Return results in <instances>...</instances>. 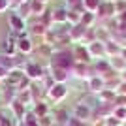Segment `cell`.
<instances>
[{
	"label": "cell",
	"instance_id": "1",
	"mask_svg": "<svg viewBox=\"0 0 126 126\" xmlns=\"http://www.w3.org/2000/svg\"><path fill=\"white\" fill-rule=\"evenodd\" d=\"M66 94H68V89H66V85H64V83H55L51 89H49V98L55 100V102L64 100Z\"/></svg>",
	"mask_w": 126,
	"mask_h": 126
},
{
	"label": "cell",
	"instance_id": "2",
	"mask_svg": "<svg viewBox=\"0 0 126 126\" xmlns=\"http://www.w3.org/2000/svg\"><path fill=\"white\" fill-rule=\"evenodd\" d=\"M87 51H89L90 57H100V55H104V53H105V43H102V42H98V40H94V42H90V43H89Z\"/></svg>",
	"mask_w": 126,
	"mask_h": 126
},
{
	"label": "cell",
	"instance_id": "3",
	"mask_svg": "<svg viewBox=\"0 0 126 126\" xmlns=\"http://www.w3.org/2000/svg\"><path fill=\"white\" fill-rule=\"evenodd\" d=\"M43 70L40 68V64H26V77L28 79H42Z\"/></svg>",
	"mask_w": 126,
	"mask_h": 126
},
{
	"label": "cell",
	"instance_id": "4",
	"mask_svg": "<svg viewBox=\"0 0 126 126\" xmlns=\"http://www.w3.org/2000/svg\"><path fill=\"white\" fill-rule=\"evenodd\" d=\"M53 79H55V83H64L66 79L70 77V74H68V70H64V68H55L53 66Z\"/></svg>",
	"mask_w": 126,
	"mask_h": 126
},
{
	"label": "cell",
	"instance_id": "5",
	"mask_svg": "<svg viewBox=\"0 0 126 126\" xmlns=\"http://www.w3.org/2000/svg\"><path fill=\"white\" fill-rule=\"evenodd\" d=\"M90 117V109L87 107V105L79 104L77 107H75V113H74V119H77V121H85V119H89Z\"/></svg>",
	"mask_w": 126,
	"mask_h": 126
},
{
	"label": "cell",
	"instance_id": "6",
	"mask_svg": "<svg viewBox=\"0 0 126 126\" xmlns=\"http://www.w3.org/2000/svg\"><path fill=\"white\" fill-rule=\"evenodd\" d=\"M89 87H90V90H94V92H102L104 87H105V81L102 77H90L89 79Z\"/></svg>",
	"mask_w": 126,
	"mask_h": 126
},
{
	"label": "cell",
	"instance_id": "7",
	"mask_svg": "<svg viewBox=\"0 0 126 126\" xmlns=\"http://www.w3.org/2000/svg\"><path fill=\"white\" fill-rule=\"evenodd\" d=\"M15 45H17V49L21 53H30L32 49H34V45H32V42L28 38H19V42H17Z\"/></svg>",
	"mask_w": 126,
	"mask_h": 126
},
{
	"label": "cell",
	"instance_id": "8",
	"mask_svg": "<svg viewBox=\"0 0 126 126\" xmlns=\"http://www.w3.org/2000/svg\"><path fill=\"white\" fill-rule=\"evenodd\" d=\"M98 11H100V15L102 17H109V15H113L115 13V4H111V2H102L100 4V8H98Z\"/></svg>",
	"mask_w": 126,
	"mask_h": 126
},
{
	"label": "cell",
	"instance_id": "9",
	"mask_svg": "<svg viewBox=\"0 0 126 126\" xmlns=\"http://www.w3.org/2000/svg\"><path fill=\"white\" fill-rule=\"evenodd\" d=\"M100 4H102V0H83V8L87 11H98V8H100Z\"/></svg>",
	"mask_w": 126,
	"mask_h": 126
},
{
	"label": "cell",
	"instance_id": "10",
	"mask_svg": "<svg viewBox=\"0 0 126 126\" xmlns=\"http://www.w3.org/2000/svg\"><path fill=\"white\" fill-rule=\"evenodd\" d=\"M10 25L13 26V30H19V32L25 28V23H23V19L19 15H10Z\"/></svg>",
	"mask_w": 126,
	"mask_h": 126
},
{
	"label": "cell",
	"instance_id": "11",
	"mask_svg": "<svg viewBox=\"0 0 126 126\" xmlns=\"http://www.w3.org/2000/svg\"><path fill=\"white\" fill-rule=\"evenodd\" d=\"M30 11L34 13V15H42L43 2H40V0H30Z\"/></svg>",
	"mask_w": 126,
	"mask_h": 126
},
{
	"label": "cell",
	"instance_id": "12",
	"mask_svg": "<svg viewBox=\"0 0 126 126\" xmlns=\"http://www.w3.org/2000/svg\"><path fill=\"white\" fill-rule=\"evenodd\" d=\"M53 21H57V23H64V21H68V11L66 10H58L53 13Z\"/></svg>",
	"mask_w": 126,
	"mask_h": 126
},
{
	"label": "cell",
	"instance_id": "13",
	"mask_svg": "<svg viewBox=\"0 0 126 126\" xmlns=\"http://www.w3.org/2000/svg\"><path fill=\"white\" fill-rule=\"evenodd\" d=\"M81 15H83V13H79V11L72 10V11H68V21L74 23V26H75V25H79V23H81Z\"/></svg>",
	"mask_w": 126,
	"mask_h": 126
},
{
	"label": "cell",
	"instance_id": "14",
	"mask_svg": "<svg viewBox=\"0 0 126 126\" xmlns=\"http://www.w3.org/2000/svg\"><path fill=\"white\" fill-rule=\"evenodd\" d=\"M92 21H94V15H92L90 11H87V13H85V11H83V15H81V25L89 28V25H90V23H92Z\"/></svg>",
	"mask_w": 126,
	"mask_h": 126
},
{
	"label": "cell",
	"instance_id": "15",
	"mask_svg": "<svg viewBox=\"0 0 126 126\" xmlns=\"http://www.w3.org/2000/svg\"><path fill=\"white\" fill-rule=\"evenodd\" d=\"M105 53H109V55L121 53V47H119V45H115L113 42H107V43H105Z\"/></svg>",
	"mask_w": 126,
	"mask_h": 126
},
{
	"label": "cell",
	"instance_id": "16",
	"mask_svg": "<svg viewBox=\"0 0 126 126\" xmlns=\"http://www.w3.org/2000/svg\"><path fill=\"white\" fill-rule=\"evenodd\" d=\"M45 113H47V107H45V105H43L42 102L34 105V115H36V117H38V115H40V117H43Z\"/></svg>",
	"mask_w": 126,
	"mask_h": 126
},
{
	"label": "cell",
	"instance_id": "17",
	"mask_svg": "<svg viewBox=\"0 0 126 126\" xmlns=\"http://www.w3.org/2000/svg\"><path fill=\"white\" fill-rule=\"evenodd\" d=\"M53 121L49 115H43V117H38V126H51Z\"/></svg>",
	"mask_w": 126,
	"mask_h": 126
},
{
	"label": "cell",
	"instance_id": "18",
	"mask_svg": "<svg viewBox=\"0 0 126 126\" xmlns=\"http://www.w3.org/2000/svg\"><path fill=\"white\" fill-rule=\"evenodd\" d=\"M115 119L124 121L126 119V107H115Z\"/></svg>",
	"mask_w": 126,
	"mask_h": 126
},
{
	"label": "cell",
	"instance_id": "19",
	"mask_svg": "<svg viewBox=\"0 0 126 126\" xmlns=\"http://www.w3.org/2000/svg\"><path fill=\"white\" fill-rule=\"evenodd\" d=\"M15 43H11V42H6V45H4V51L6 53H11V57H13V53H15Z\"/></svg>",
	"mask_w": 126,
	"mask_h": 126
},
{
	"label": "cell",
	"instance_id": "20",
	"mask_svg": "<svg viewBox=\"0 0 126 126\" xmlns=\"http://www.w3.org/2000/svg\"><path fill=\"white\" fill-rule=\"evenodd\" d=\"M32 32H34V34H43V32H45V26H43V25H38V26L32 28Z\"/></svg>",
	"mask_w": 126,
	"mask_h": 126
},
{
	"label": "cell",
	"instance_id": "21",
	"mask_svg": "<svg viewBox=\"0 0 126 126\" xmlns=\"http://www.w3.org/2000/svg\"><path fill=\"white\" fill-rule=\"evenodd\" d=\"M119 94L121 96H126V81L122 85H119Z\"/></svg>",
	"mask_w": 126,
	"mask_h": 126
},
{
	"label": "cell",
	"instance_id": "22",
	"mask_svg": "<svg viewBox=\"0 0 126 126\" xmlns=\"http://www.w3.org/2000/svg\"><path fill=\"white\" fill-rule=\"evenodd\" d=\"M8 8V0H0V11H4Z\"/></svg>",
	"mask_w": 126,
	"mask_h": 126
},
{
	"label": "cell",
	"instance_id": "23",
	"mask_svg": "<svg viewBox=\"0 0 126 126\" xmlns=\"http://www.w3.org/2000/svg\"><path fill=\"white\" fill-rule=\"evenodd\" d=\"M121 21H124V23H126V11H124V13L121 15Z\"/></svg>",
	"mask_w": 126,
	"mask_h": 126
},
{
	"label": "cell",
	"instance_id": "24",
	"mask_svg": "<svg viewBox=\"0 0 126 126\" xmlns=\"http://www.w3.org/2000/svg\"><path fill=\"white\" fill-rule=\"evenodd\" d=\"M122 57H124V60H126V49H124V51H122Z\"/></svg>",
	"mask_w": 126,
	"mask_h": 126
},
{
	"label": "cell",
	"instance_id": "25",
	"mask_svg": "<svg viewBox=\"0 0 126 126\" xmlns=\"http://www.w3.org/2000/svg\"><path fill=\"white\" fill-rule=\"evenodd\" d=\"M122 79H124V81H126V70H124V74H122Z\"/></svg>",
	"mask_w": 126,
	"mask_h": 126
},
{
	"label": "cell",
	"instance_id": "26",
	"mask_svg": "<svg viewBox=\"0 0 126 126\" xmlns=\"http://www.w3.org/2000/svg\"><path fill=\"white\" fill-rule=\"evenodd\" d=\"M40 2H47V0H40Z\"/></svg>",
	"mask_w": 126,
	"mask_h": 126
}]
</instances>
